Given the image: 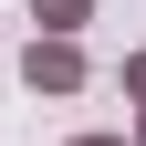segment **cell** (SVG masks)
Segmentation results:
<instances>
[{
  "label": "cell",
  "mask_w": 146,
  "mask_h": 146,
  "mask_svg": "<svg viewBox=\"0 0 146 146\" xmlns=\"http://www.w3.org/2000/svg\"><path fill=\"white\" fill-rule=\"evenodd\" d=\"M84 31H31V52H21V84L31 94H84Z\"/></svg>",
  "instance_id": "cell-1"
},
{
  "label": "cell",
  "mask_w": 146,
  "mask_h": 146,
  "mask_svg": "<svg viewBox=\"0 0 146 146\" xmlns=\"http://www.w3.org/2000/svg\"><path fill=\"white\" fill-rule=\"evenodd\" d=\"M31 21H42V31H84V21H94V0H31Z\"/></svg>",
  "instance_id": "cell-2"
},
{
  "label": "cell",
  "mask_w": 146,
  "mask_h": 146,
  "mask_svg": "<svg viewBox=\"0 0 146 146\" xmlns=\"http://www.w3.org/2000/svg\"><path fill=\"white\" fill-rule=\"evenodd\" d=\"M115 84H125V94L146 104V52H125V63H115Z\"/></svg>",
  "instance_id": "cell-3"
},
{
  "label": "cell",
  "mask_w": 146,
  "mask_h": 146,
  "mask_svg": "<svg viewBox=\"0 0 146 146\" xmlns=\"http://www.w3.org/2000/svg\"><path fill=\"white\" fill-rule=\"evenodd\" d=\"M73 146H125V136H73Z\"/></svg>",
  "instance_id": "cell-4"
},
{
  "label": "cell",
  "mask_w": 146,
  "mask_h": 146,
  "mask_svg": "<svg viewBox=\"0 0 146 146\" xmlns=\"http://www.w3.org/2000/svg\"><path fill=\"white\" fill-rule=\"evenodd\" d=\"M125 146H146V115H136V136H125Z\"/></svg>",
  "instance_id": "cell-5"
}]
</instances>
